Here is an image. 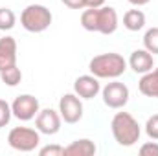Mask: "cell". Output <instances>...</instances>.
I'll list each match as a JSON object with an SVG mask.
<instances>
[{"label":"cell","mask_w":158,"mask_h":156,"mask_svg":"<svg viewBox=\"0 0 158 156\" xmlns=\"http://www.w3.org/2000/svg\"><path fill=\"white\" fill-rule=\"evenodd\" d=\"M145 134L151 140H158V114H153L147 119V123H145Z\"/></svg>","instance_id":"obj_20"},{"label":"cell","mask_w":158,"mask_h":156,"mask_svg":"<svg viewBox=\"0 0 158 156\" xmlns=\"http://www.w3.org/2000/svg\"><path fill=\"white\" fill-rule=\"evenodd\" d=\"M118 30V13L110 6H101L96 11V31L103 35H112Z\"/></svg>","instance_id":"obj_9"},{"label":"cell","mask_w":158,"mask_h":156,"mask_svg":"<svg viewBox=\"0 0 158 156\" xmlns=\"http://www.w3.org/2000/svg\"><path fill=\"white\" fill-rule=\"evenodd\" d=\"M40 156H64V147L61 145H46L39 151Z\"/></svg>","instance_id":"obj_21"},{"label":"cell","mask_w":158,"mask_h":156,"mask_svg":"<svg viewBox=\"0 0 158 156\" xmlns=\"http://www.w3.org/2000/svg\"><path fill=\"white\" fill-rule=\"evenodd\" d=\"M138 90L147 97H156L158 99V68L142 76V79L138 81Z\"/></svg>","instance_id":"obj_14"},{"label":"cell","mask_w":158,"mask_h":156,"mask_svg":"<svg viewBox=\"0 0 158 156\" xmlns=\"http://www.w3.org/2000/svg\"><path fill=\"white\" fill-rule=\"evenodd\" d=\"M52 20H53L52 11L46 6H40V4H30L20 13V24L30 33H42V31H46L50 28Z\"/></svg>","instance_id":"obj_3"},{"label":"cell","mask_w":158,"mask_h":156,"mask_svg":"<svg viewBox=\"0 0 158 156\" xmlns=\"http://www.w3.org/2000/svg\"><path fill=\"white\" fill-rule=\"evenodd\" d=\"M96 151H98V147L92 140L81 138V140L72 142L68 147H64V156H92L96 154Z\"/></svg>","instance_id":"obj_13"},{"label":"cell","mask_w":158,"mask_h":156,"mask_svg":"<svg viewBox=\"0 0 158 156\" xmlns=\"http://www.w3.org/2000/svg\"><path fill=\"white\" fill-rule=\"evenodd\" d=\"M105 2H107V0H85V6H86V7H94V9H98V7L105 6Z\"/></svg>","instance_id":"obj_24"},{"label":"cell","mask_w":158,"mask_h":156,"mask_svg":"<svg viewBox=\"0 0 158 156\" xmlns=\"http://www.w3.org/2000/svg\"><path fill=\"white\" fill-rule=\"evenodd\" d=\"M143 48L153 53V55H158V28H151L145 31L143 35Z\"/></svg>","instance_id":"obj_18"},{"label":"cell","mask_w":158,"mask_h":156,"mask_svg":"<svg viewBox=\"0 0 158 156\" xmlns=\"http://www.w3.org/2000/svg\"><path fill=\"white\" fill-rule=\"evenodd\" d=\"M11 116H13V112H11V105H9L6 99H0V129L6 127V125L9 123Z\"/></svg>","instance_id":"obj_19"},{"label":"cell","mask_w":158,"mask_h":156,"mask_svg":"<svg viewBox=\"0 0 158 156\" xmlns=\"http://www.w3.org/2000/svg\"><path fill=\"white\" fill-rule=\"evenodd\" d=\"M7 143L15 151L31 153V151H35L39 147L40 132L37 129H30V127H15L7 134Z\"/></svg>","instance_id":"obj_4"},{"label":"cell","mask_w":158,"mask_h":156,"mask_svg":"<svg viewBox=\"0 0 158 156\" xmlns=\"http://www.w3.org/2000/svg\"><path fill=\"white\" fill-rule=\"evenodd\" d=\"M110 130L114 140L118 142L121 147H132L140 142L142 136V129L138 125V121L134 119L132 114L129 112H118L110 121Z\"/></svg>","instance_id":"obj_1"},{"label":"cell","mask_w":158,"mask_h":156,"mask_svg":"<svg viewBox=\"0 0 158 156\" xmlns=\"http://www.w3.org/2000/svg\"><path fill=\"white\" fill-rule=\"evenodd\" d=\"M66 7H70V9H83V7H86L85 6V0H61Z\"/></svg>","instance_id":"obj_23"},{"label":"cell","mask_w":158,"mask_h":156,"mask_svg":"<svg viewBox=\"0 0 158 156\" xmlns=\"http://www.w3.org/2000/svg\"><path fill=\"white\" fill-rule=\"evenodd\" d=\"M17 64V40L9 35L0 39V72Z\"/></svg>","instance_id":"obj_12"},{"label":"cell","mask_w":158,"mask_h":156,"mask_svg":"<svg viewBox=\"0 0 158 156\" xmlns=\"http://www.w3.org/2000/svg\"><path fill=\"white\" fill-rule=\"evenodd\" d=\"M88 70L98 79H118L127 70V61L119 53H101L88 63Z\"/></svg>","instance_id":"obj_2"},{"label":"cell","mask_w":158,"mask_h":156,"mask_svg":"<svg viewBox=\"0 0 158 156\" xmlns=\"http://www.w3.org/2000/svg\"><path fill=\"white\" fill-rule=\"evenodd\" d=\"M101 96H103V103L109 107V109H123L127 103H129V88L127 84L119 83V81H112V83H107L103 88H101Z\"/></svg>","instance_id":"obj_5"},{"label":"cell","mask_w":158,"mask_h":156,"mask_svg":"<svg viewBox=\"0 0 158 156\" xmlns=\"http://www.w3.org/2000/svg\"><path fill=\"white\" fill-rule=\"evenodd\" d=\"M123 26L129 31H140L145 26V13L140 9H129L123 15Z\"/></svg>","instance_id":"obj_15"},{"label":"cell","mask_w":158,"mask_h":156,"mask_svg":"<svg viewBox=\"0 0 158 156\" xmlns=\"http://www.w3.org/2000/svg\"><path fill=\"white\" fill-rule=\"evenodd\" d=\"M61 121L63 117L57 110L53 109H42L39 110V114L35 116V129L39 130L40 134L46 136H53L61 130Z\"/></svg>","instance_id":"obj_8"},{"label":"cell","mask_w":158,"mask_h":156,"mask_svg":"<svg viewBox=\"0 0 158 156\" xmlns=\"http://www.w3.org/2000/svg\"><path fill=\"white\" fill-rule=\"evenodd\" d=\"M17 24V17L9 7H0V31H9Z\"/></svg>","instance_id":"obj_17"},{"label":"cell","mask_w":158,"mask_h":156,"mask_svg":"<svg viewBox=\"0 0 158 156\" xmlns=\"http://www.w3.org/2000/svg\"><path fill=\"white\" fill-rule=\"evenodd\" d=\"M129 66L132 68L134 74H142L143 76V74H147V72L153 70V66H155V55L149 53L145 48L143 50H134L131 53V57H129Z\"/></svg>","instance_id":"obj_11"},{"label":"cell","mask_w":158,"mask_h":156,"mask_svg":"<svg viewBox=\"0 0 158 156\" xmlns=\"http://www.w3.org/2000/svg\"><path fill=\"white\" fill-rule=\"evenodd\" d=\"M140 154L142 156H158V143L155 142H147L140 147Z\"/></svg>","instance_id":"obj_22"},{"label":"cell","mask_w":158,"mask_h":156,"mask_svg":"<svg viewBox=\"0 0 158 156\" xmlns=\"http://www.w3.org/2000/svg\"><path fill=\"white\" fill-rule=\"evenodd\" d=\"M59 114L64 123H79L83 117V103L77 94H64L59 99Z\"/></svg>","instance_id":"obj_7"},{"label":"cell","mask_w":158,"mask_h":156,"mask_svg":"<svg viewBox=\"0 0 158 156\" xmlns=\"http://www.w3.org/2000/svg\"><path fill=\"white\" fill-rule=\"evenodd\" d=\"M101 92L99 79L96 76H79L74 81V94H77L81 99H92Z\"/></svg>","instance_id":"obj_10"},{"label":"cell","mask_w":158,"mask_h":156,"mask_svg":"<svg viewBox=\"0 0 158 156\" xmlns=\"http://www.w3.org/2000/svg\"><path fill=\"white\" fill-rule=\"evenodd\" d=\"M129 4H132V6H145V4H149L151 0H127Z\"/></svg>","instance_id":"obj_25"},{"label":"cell","mask_w":158,"mask_h":156,"mask_svg":"<svg viewBox=\"0 0 158 156\" xmlns=\"http://www.w3.org/2000/svg\"><path fill=\"white\" fill-rule=\"evenodd\" d=\"M0 79H2V83L7 84V86H17V84L22 81V72H20V68L15 64V66H9V68L2 70V72H0Z\"/></svg>","instance_id":"obj_16"},{"label":"cell","mask_w":158,"mask_h":156,"mask_svg":"<svg viewBox=\"0 0 158 156\" xmlns=\"http://www.w3.org/2000/svg\"><path fill=\"white\" fill-rule=\"evenodd\" d=\"M40 110V105H39V99L31 94H22L19 96L13 103H11V112L13 116L20 121H30L39 114Z\"/></svg>","instance_id":"obj_6"}]
</instances>
